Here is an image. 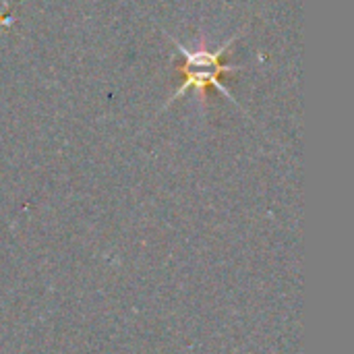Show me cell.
I'll return each instance as SVG.
<instances>
[{
	"label": "cell",
	"mask_w": 354,
	"mask_h": 354,
	"mask_svg": "<svg viewBox=\"0 0 354 354\" xmlns=\"http://www.w3.org/2000/svg\"><path fill=\"white\" fill-rule=\"evenodd\" d=\"M178 71L183 73V77H185V83L180 85V89L168 100V104L170 102H174L176 97H180L185 91H189V89H195L197 93H199V97H205L207 95V91L212 89V87H216V89H220L228 100H232V95L222 87V77L226 75V73H230L232 71V66H228V62L226 64H222V66H216V68H187V66H178ZM234 102V100H232ZM236 104V102H234Z\"/></svg>",
	"instance_id": "1"
}]
</instances>
